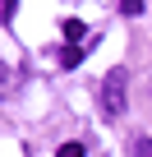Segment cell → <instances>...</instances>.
Wrapping results in <instances>:
<instances>
[{"mask_svg": "<svg viewBox=\"0 0 152 157\" xmlns=\"http://www.w3.org/2000/svg\"><path fill=\"white\" fill-rule=\"evenodd\" d=\"M60 33H65V42H69V46H79V42H83V23H79V19H65V23H60Z\"/></svg>", "mask_w": 152, "mask_h": 157, "instance_id": "7a4b0ae2", "label": "cell"}, {"mask_svg": "<svg viewBox=\"0 0 152 157\" xmlns=\"http://www.w3.org/2000/svg\"><path fill=\"white\" fill-rule=\"evenodd\" d=\"M124 88H129V69H124V65H115V69L102 78V106H106V116H111V120H120V116H124Z\"/></svg>", "mask_w": 152, "mask_h": 157, "instance_id": "6da1fadb", "label": "cell"}, {"mask_svg": "<svg viewBox=\"0 0 152 157\" xmlns=\"http://www.w3.org/2000/svg\"><path fill=\"white\" fill-rule=\"evenodd\" d=\"M55 157H83V143H60Z\"/></svg>", "mask_w": 152, "mask_h": 157, "instance_id": "5b68a950", "label": "cell"}, {"mask_svg": "<svg viewBox=\"0 0 152 157\" xmlns=\"http://www.w3.org/2000/svg\"><path fill=\"white\" fill-rule=\"evenodd\" d=\"M134 157H152V139H138L134 143Z\"/></svg>", "mask_w": 152, "mask_h": 157, "instance_id": "8992f818", "label": "cell"}, {"mask_svg": "<svg viewBox=\"0 0 152 157\" xmlns=\"http://www.w3.org/2000/svg\"><path fill=\"white\" fill-rule=\"evenodd\" d=\"M83 56H88V46H65V56H60V65H65V69H74V65H79Z\"/></svg>", "mask_w": 152, "mask_h": 157, "instance_id": "3957f363", "label": "cell"}, {"mask_svg": "<svg viewBox=\"0 0 152 157\" xmlns=\"http://www.w3.org/2000/svg\"><path fill=\"white\" fill-rule=\"evenodd\" d=\"M14 5H19V0H5V19H14Z\"/></svg>", "mask_w": 152, "mask_h": 157, "instance_id": "52a82bcc", "label": "cell"}, {"mask_svg": "<svg viewBox=\"0 0 152 157\" xmlns=\"http://www.w3.org/2000/svg\"><path fill=\"white\" fill-rule=\"evenodd\" d=\"M120 14H124V19H138V14H143V0H120Z\"/></svg>", "mask_w": 152, "mask_h": 157, "instance_id": "277c9868", "label": "cell"}]
</instances>
